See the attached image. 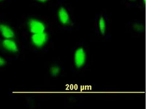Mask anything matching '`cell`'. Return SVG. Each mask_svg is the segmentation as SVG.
<instances>
[{
  "label": "cell",
  "mask_w": 146,
  "mask_h": 109,
  "mask_svg": "<svg viewBox=\"0 0 146 109\" xmlns=\"http://www.w3.org/2000/svg\"><path fill=\"white\" fill-rule=\"evenodd\" d=\"M90 63L89 48L84 43H79L73 50L72 64L73 70L76 72H82L86 69Z\"/></svg>",
  "instance_id": "obj_2"
},
{
  "label": "cell",
  "mask_w": 146,
  "mask_h": 109,
  "mask_svg": "<svg viewBox=\"0 0 146 109\" xmlns=\"http://www.w3.org/2000/svg\"><path fill=\"white\" fill-rule=\"evenodd\" d=\"M2 45L5 49L10 52L15 53L18 51V48L16 43L11 39H5L2 41Z\"/></svg>",
  "instance_id": "obj_8"
},
{
  "label": "cell",
  "mask_w": 146,
  "mask_h": 109,
  "mask_svg": "<svg viewBox=\"0 0 146 109\" xmlns=\"http://www.w3.org/2000/svg\"><path fill=\"white\" fill-rule=\"evenodd\" d=\"M144 0H123L126 6L130 7L141 8L143 7Z\"/></svg>",
  "instance_id": "obj_9"
},
{
  "label": "cell",
  "mask_w": 146,
  "mask_h": 109,
  "mask_svg": "<svg viewBox=\"0 0 146 109\" xmlns=\"http://www.w3.org/2000/svg\"><path fill=\"white\" fill-rule=\"evenodd\" d=\"M49 38L47 31L41 33L31 35V40L34 45L37 47L43 46L47 42Z\"/></svg>",
  "instance_id": "obj_6"
},
{
  "label": "cell",
  "mask_w": 146,
  "mask_h": 109,
  "mask_svg": "<svg viewBox=\"0 0 146 109\" xmlns=\"http://www.w3.org/2000/svg\"><path fill=\"white\" fill-rule=\"evenodd\" d=\"M0 33L5 39H12L15 36L13 28L7 23H0Z\"/></svg>",
  "instance_id": "obj_7"
},
{
  "label": "cell",
  "mask_w": 146,
  "mask_h": 109,
  "mask_svg": "<svg viewBox=\"0 0 146 109\" xmlns=\"http://www.w3.org/2000/svg\"><path fill=\"white\" fill-rule=\"evenodd\" d=\"M6 64V61L5 59L0 56V67L5 65Z\"/></svg>",
  "instance_id": "obj_12"
},
{
  "label": "cell",
  "mask_w": 146,
  "mask_h": 109,
  "mask_svg": "<svg viewBox=\"0 0 146 109\" xmlns=\"http://www.w3.org/2000/svg\"><path fill=\"white\" fill-rule=\"evenodd\" d=\"M51 0H31V2L34 3L36 5H44L47 4Z\"/></svg>",
  "instance_id": "obj_11"
},
{
  "label": "cell",
  "mask_w": 146,
  "mask_h": 109,
  "mask_svg": "<svg viewBox=\"0 0 146 109\" xmlns=\"http://www.w3.org/2000/svg\"><path fill=\"white\" fill-rule=\"evenodd\" d=\"M128 29L133 34L140 35L144 34L145 32V24L142 20L131 21L128 23Z\"/></svg>",
  "instance_id": "obj_5"
},
{
  "label": "cell",
  "mask_w": 146,
  "mask_h": 109,
  "mask_svg": "<svg viewBox=\"0 0 146 109\" xmlns=\"http://www.w3.org/2000/svg\"><path fill=\"white\" fill-rule=\"evenodd\" d=\"M112 19L105 11L96 14L94 20V31L98 37L104 39L110 38Z\"/></svg>",
  "instance_id": "obj_3"
},
{
  "label": "cell",
  "mask_w": 146,
  "mask_h": 109,
  "mask_svg": "<svg viewBox=\"0 0 146 109\" xmlns=\"http://www.w3.org/2000/svg\"><path fill=\"white\" fill-rule=\"evenodd\" d=\"M60 68L57 64H54L50 67V72L51 75L53 77H56L60 72Z\"/></svg>",
  "instance_id": "obj_10"
},
{
  "label": "cell",
  "mask_w": 146,
  "mask_h": 109,
  "mask_svg": "<svg viewBox=\"0 0 146 109\" xmlns=\"http://www.w3.org/2000/svg\"><path fill=\"white\" fill-rule=\"evenodd\" d=\"M55 18L60 27L63 29L72 30L76 20L72 8L64 0H59L55 10Z\"/></svg>",
  "instance_id": "obj_1"
},
{
  "label": "cell",
  "mask_w": 146,
  "mask_h": 109,
  "mask_svg": "<svg viewBox=\"0 0 146 109\" xmlns=\"http://www.w3.org/2000/svg\"><path fill=\"white\" fill-rule=\"evenodd\" d=\"M10 0H0V5L5 3L6 2H9Z\"/></svg>",
  "instance_id": "obj_13"
},
{
  "label": "cell",
  "mask_w": 146,
  "mask_h": 109,
  "mask_svg": "<svg viewBox=\"0 0 146 109\" xmlns=\"http://www.w3.org/2000/svg\"><path fill=\"white\" fill-rule=\"evenodd\" d=\"M48 19L42 16L32 15L25 20L24 25L31 35L46 31Z\"/></svg>",
  "instance_id": "obj_4"
}]
</instances>
